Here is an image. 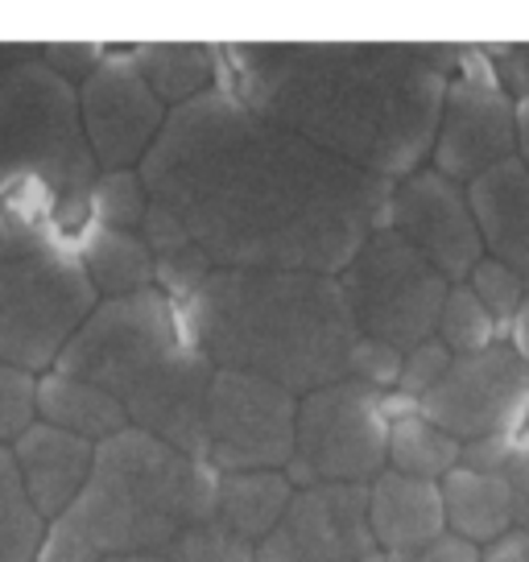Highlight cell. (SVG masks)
<instances>
[{
	"instance_id": "obj_40",
	"label": "cell",
	"mask_w": 529,
	"mask_h": 562,
	"mask_svg": "<svg viewBox=\"0 0 529 562\" xmlns=\"http://www.w3.org/2000/svg\"><path fill=\"white\" fill-rule=\"evenodd\" d=\"M513 128H517V154L513 158L529 170V95H513Z\"/></svg>"
},
{
	"instance_id": "obj_24",
	"label": "cell",
	"mask_w": 529,
	"mask_h": 562,
	"mask_svg": "<svg viewBox=\"0 0 529 562\" xmlns=\"http://www.w3.org/2000/svg\"><path fill=\"white\" fill-rule=\"evenodd\" d=\"M385 468L397 475L442 484V475H451L459 468V442L451 435H442L439 426H430L423 414H409V418L389 422Z\"/></svg>"
},
{
	"instance_id": "obj_13",
	"label": "cell",
	"mask_w": 529,
	"mask_h": 562,
	"mask_svg": "<svg viewBox=\"0 0 529 562\" xmlns=\"http://www.w3.org/2000/svg\"><path fill=\"white\" fill-rule=\"evenodd\" d=\"M385 228L402 236L447 285H463L468 273L484 261L476 220L459 182L435 175L430 166L397 178L389 187Z\"/></svg>"
},
{
	"instance_id": "obj_30",
	"label": "cell",
	"mask_w": 529,
	"mask_h": 562,
	"mask_svg": "<svg viewBox=\"0 0 529 562\" xmlns=\"http://www.w3.org/2000/svg\"><path fill=\"white\" fill-rule=\"evenodd\" d=\"M34 389H37V376L0 364V447H9L13 439H21L37 422Z\"/></svg>"
},
{
	"instance_id": "obj_29",
	"label": "cell",
	"mask_w": 529,
	"mask_h": 562,
	"mask_svg": "<svg viewBox=\"0 0 529 562\" xmlns=\"http://www.w3.org/2000/svg\"><path fill=\"white\" fill-rule=\"evenodd\" d=\"M463 285H468V290L476 294L480 306L496 318V327L509 335V323H513V315H517V302H521V273L509 269V265L493 261V257H484V261L468 273Z\"/></svg>"
},
{
	"instance_id": "obj_14",
	"label": "cell",
	"mask_w": 529,
	"mask_h": 562,
	"mask_svg": "<svg viewBox=\"0 0 529 562\" xmlns=\"http://www.w3.org/2000/svg\"><path fill=\"white\" fill-rule=\"evenodd\" d=\"M75 104L95 170H137L166 124V108L128 54L108 50L104 63L75 88Z\"/></svg>"
},
{
	"instance_id": "obj_19",
	"label": "cell",
	"mask_w": 529,
	"mask_h": 562,
	"mask_svg": "<svg viewBox=\"0 0 529 562\" xmlns=\"http://www.w3.org/2000/svg\"><path fill=\"white\" fill-rule=\"evenodd\" d=\"M34 414L37 422H46L54 430H67L75 439L100 447L104 439L128 430V418L124 409L104 389L88 385L79 376H67V372H42L34 389Z\"/></svg>"
},
{
	"instance_id": "obj_9",
	"label": "cell",
	"mask_w": 529,
	"mask_h": 562,
	"mask_svg": "<svg viewBox=\"0 0 529 562\" xmlns=\"http://www.w3.org/2000/svg\"><path fill=\"white\" fill-rule=\"evenodd\" d=\"M385 447L389 422L381 414V393L348 376L299 397L285 480L294 488L369 484L385 472Z\"/></svg>"
},
{
	"instance_id": "obj_25",
	"label": "cell",
	"mask_w": 529,
	"mask_h": 562,
	"mask_svg": "<svg viewBox=\"0 0 529 562\" xmlns=\"http://www.w3.org/2000/svg\"><path fill=\"white\" fill-rule=\"evenodd\" d=\"M46 521L25 501L9 447H0V562H34Z\"/></svg>"
},
{
	"instance_id": "obj_5",
	"label": "cell",
	"mask_w": 529,
	"mask_h": 562,
	"mask_svg": "<svg viewBox=\"0 0 529 562\" xmlns=\"http://www.w3.org/2000/svg\"><path fill=\"white\" fill-rule=\"evenodd\" d=\"M54 372L104 389L133 430L175 447L178 456H207L203 405L212 364L182 339L175 302L158 290L95 302L54 360Z\"/></svg>"
},
{
	"instance_id": "obj_10",
	"label": "cell",
	"mask_w": 529,
	"mask_h": 562,
	"mask_svg": "<svg viewBox=\"0 0 529 562\" xmlns=\"http://www.w3.org/2000/svg\"><path fill=\"white\" fill-rule=\"evenodd\" d=\"M299 397L248 372L212 369L203 405V463L228 472H285L294 456Z\"/></svg>"
},
{
	"instance_id": "obj_2",
	"label": "cell",
	"mask_w": 529,
	"mask_h": 562,
	"mask_svg": "<svg viewBox=\"0 0 529 562\" xmlns=\"http://www.w3.org/2000/svg\"><path fill=\"white\" fill-rule=\"evenodd\" d=\"M224 63V88L261 121L393 187L430 161L459 50L442 42H264L228 46Z\"/></svg>"
},
{
	"instance_id": "obj_27",
	"label": "cell",
	"mask_w": 529,
	"mask_h": 562,
	"mask_svg": "<svg viewBox=\"0 0 529 562\" xmlns=\"http://www.w3.org/2000/svg\"><path fill=\"white\" fill-rule=\"evenodd\" d=\"M145 207H149V191H145L137 170H100L95 182H91V194H88L91 224L137 232Z\"/></svg>"
},
{
	"instance_id": "obj_3",
	"label": "cell",
	"mask_w": 529,
	"mask_h": 562,
	"mask_svg": "<svg viewBox=\"0 0 529 562\" xmlns=\"http://www.w3.org/2000/svg\"><path fill=\"white\" fill-rule=\"evenodd\" d=\"M178 331L212 369L248 372L294 397L348 381L356 323L336 278L215 269L175 306Z\"/></svg>"
},
{
	"instance_id": "obj_38",
	"label": "cell",
	"mask_w": 529,
	"mask_h": 562,
	"mask_svg": "<svg viewBox=\"0 0 529 562\" xmlns=\"http://www.w3.org/2000/svg\"><path fill=\"white\" fill-rule=\"evenodd\" d=\"M509 348L529 369V269L521 273V302H517V315L509 323Z\"/></svg>"
},
{
	"instance_id": "obj_28",
	"label": "cell",
	"mask_w": 529,
	"mask_h": 562,
	"mask_svg": "<svg viewBox=\"0 0 529 562\" xmlns=\"http://www.w3.org/2000/svg\"><path fill=\"white\" fill-rule=\"evenodd\" d=\"M252 550L257 546L236 538L212 513V517H203L178 533V542L166 550V562H252Z\"/></svg>"
},
{
	"instance_id": "obj_42",
	"label": "cell",
	"mask_w": 529,
	"mask_h": 562,
	"mask_svg": "<svg viewBox=\"0 0 529 562\" xmlns=\"http://www.w3.org/2000/svg\"><path fill=\"white\" fill-rule=\"evenodd\" d=\"M364 562H385V559H381V554H372V559H364Z\"/></svg>"
},
{
	"instance_id": "obj_1",
	"label": "cell",
	"mask_w": 529,
	"mask_h": 562,
	"mask_svg": "<svg viewBox=\"0 0 529 562\" xmlns=\"http://www.w3.org/2000/svg\"><path fill=\"white\" fill-rule=\"evenodd\" d=\"M137 175L215 269L339 278L385 228L389 182L261 121L224 83L166 112Z\"/></svg>"
},
{
	"instance_id": "obj_20",
	"label": "cell",
	"mask_w": 529,
	"mask_h": 562,
	"mask_svg": "<svg viewBox=\"0 0 529 562\" xmlns=\"http://www.w3.org/2000/svg\"><path fill=\"white\" fill-rule=\"evenodd\" d=\"M442 521L451 529V538L476 546H493L496 538H505L513 529V501L505 475L496 472H468L455 468L451 475H442Z\"/></svg>"
},
{
	"instance_id": "obj_33",
	"label": "cell",
	"mask_w": 529,
	"mask_h": 562,
	"mask_svg": "<svg viewBox=\"0 0 529 562\" xmlns=\"http://www.w3.org/2000/svg\"><path fill=\"white\" fill-rule=\"evenodd\" d=\"M104 54L108 50L95 46V42H50V46L37 50V63L50 70V75H58L63 83L79 88L91 70L104 63Z\"/></svg>"
},
{
	"instance_id": "obj_7",
	"label": "cell",
	"mask_w": 529,
	"mask_h": 562,
	"mask_svg": "<svg viewBox=\"0 0 529 562\" xmlns=\"http://www.w3.org/2000/svg\"><path fill=\"white\" fill-rule=\"evenodd\" d=\"M95 302L100 294L91 290L75 245H50L0 265V364L30 376L50 372Z\"/></svg>"
},
{
	"instance_id": "obj_15",
	"label": "cell",
	"mask_w": 529,
	"mask_h": 562,
	"mask_svg": "<svg viewBox=\"0 0 529 562\" xmlns=\"http://www.w3.org/2000/svg\"><path fill=\"white\" fill-rule=\"evenodd\" d=\"M376 554L364 484L294 488L282 521L264 533L252 562H364Z\"/></svg>"
},
{
	"instance_id": "obj_16",
	"label": "cell",
	"mask_w": 529,
	"mask_h": 562,
	"mask_svg": "<svg viewBox=\"0 0 529 562\" xmlns=\"http://www.w3.org/2000/svg\"><path fill=\"white\" fill-rule=\"evenodd\" d=\"M91 456H95L91 442L54 430L46 422H34L21 439L9 442V459L18 468L25 501L34 505L42 521H54L79 496L91 472Z\"/></svg>"
},
{
	"instance_id": "obj_23",
	"label": "cell",
	"mask_w": 529,
	"mask_h": 562,
	"mask_svg": "<svg viewBox=\"0 0 529 562\" xmlns=\"http://www.w3.org/2000/svg\"><path fill=\"white\" fill-rule=\"evenodd\" d=\"M290 496L294 484L285 480V472H228L215 480V517L236 538L257 546L282 521Z\"/></svg>"
},
{
	"instance_id": "obj_11",
	"label": "cell",
	"mask_w": 529,
	"mask_h": 562,
	"mask_svg": "<svg viewBox=\"0 0 529 562\" xmlns=\"http://www.w3.org/2000/svg\"><path fill=\"white\" fill-rule=\"evenodd\" d=\"M517 154L513 95L500 83L493 58L480 50H459L455 75L439 108V128L430 145V170L468 187Z\"/></svg>"
},
{
	"instance_id": "obj_35",
	"label": "cell",
	"mask_w": 529,
	"mask_h": 562,
	"mask_svg": "<svg viewBox=\"0 0 529 562\" xmlns=\"http://www.w3.org/2000/svg\"><path fill=\"white\" fill-rule=\"evenodd\" d=\"M505 484H509V501H513V529L529 533V435L521 439V447L513 451L509 468H505Z\"/></svg>"
},
{
	"instance_id": "obj_17",
	"label": "cell",
	"mask_w": 529,
	"mask_h": 562,
	"mask_svg": "<svg viewBox=\"0 0 529 562\" xmlns=\"http://www.w3.org/2000/svg\"><path fill=\"white\" fill-rule=\"evenodd\" d=\"M364 488H369V533L381 559L418 554V550H426V546L439 542L447 533L439 484L397 475L385 468Z\"/></svg>"
},
{
	"instance_id": "obj_22",
	"label": "cell",
	"mask_w": 529,
	"mask_h": 562,
	"mask_svg": "<svg viewBox=\"0 0 529 562\" xmlns=\"http://www.w3.org/2000/svg\"><path fill=\"white\" fill-rule=\"evenodd\" d=\"M128 58L142 70V79L166 112L191 104L203 91L220 88V54L212 46H199V42H154V46L128 50Z\"/></svg>"
},
{
	"instance_id": "obj_6",
	"label": "cell",
	"mask_w": 529,
	"mask_h": 562,
	"mask_svg": "<svg viewBox=\"0 0 529 562\" xmlns=\"http://www.w3.org/2000/svg\"><path fill=\"white\" fill-rule=\"evenodd\" d=\"M95 175L71 83L37 58L0 70V203L30 191L50 194L54 228L71 240L91 224Z\"/></svg>"
},
{
	"instance_id": "obj_34",
	"label": "cell",
	"mask_w": 529,
	"mask_h": 562,
	"mask_svg": "<svg viewBox=\"0 0 529 562\" xmlns=\"http://www.w3.org/2000/svg\"><path fill=\"white\" fill-rule=\"evenodd\" d=\"M526 426H521V430H500V435H484V439L459 442V468H468V472H488V475L505 472L513 451H517L521 439H526Z\"/></svg>"
},
{
	"instance_id": "obj_18",
	"label": "cell",
	"mask_w": 529,
	"mask_h": 562,
	"mask_svg": "<svg viewBox=\"0 0 529 562\" xmlns=\"http://www.w3.org/2000/svg\"><path fill=\"white\" fill-rule=\"evenodd\" d=\"M468 211L476 220L484 257L509 265L517 273L529 269V170L517 158L500 161L493 170L472 178Z\"/></svg>"
},
{
	"instance_id": "obj_4",
	"label": "cell",
	"mask_w": 529,
	"mask_h": 562,
	"mask_svg": "<svg viewBox=\"0 0 529 562\" xmlns=\"http://www.w3.org/2000/svg\"><path fill=\"white\" fill-rule=\"evenodd\" d=\"M215 480L220 472L203 459L178 456L128 426L95 447L83 488L46 521L34 562L166 559L182 529L215 513Z\"/></svg>"
},
{
	"instance_id": "obj_41",
	"label": "cell",
	"mask_w": 529,
	"mask_h": 562,
	"mask_svg": "<svg viewBox=\"0 0 529 562\" xmlns=\"http://www.w3.org/2000/svg\"><path fill=\"white\" fill-rule=\"evenodd\" d=\"M104 562H166V559H154V554H133V559H104Z\"/></svg>"
},
{
	"instance_id": "obj_8",
	"label": "cell",
	"mask_w": 529,
	"mask_h": 562,
	"mask_svg": "<svg viewBox=\"0 0 529 562\" xmlns=\"http://www.w3.org/2000/svg\"><path fill=\"white\" fill-rule=\"evenodd\" d=\"M336 281L344 290L356 335L381 339L397 351H409L426 339H435L447 281L402 236L376 228L352 261L344 265V273Z\"/></svg>"
},
{
	"instance_id": "obj_26",
	"label": "cell",
	"mask_w": 529,
	"mask_h": 562,
	"mask_svg": "<svg viewBox=\"0 0 529 562\" xmlns=\"http://www.w3.org/2000/svg\"><path fill=\"white\" fill-rule=\"evenodd\" d=\"M435 339L451 356H476V351L493 348V344H505V331L496 327V318L480 306L468 285H447L439 323H435Z\"/></svg>"
},
{
	"instance_id": "obj_21",
	"label": "cell",
	"mask_w": 529,
	"mask_h": 562,
	"mask_svg": "<svg viewBox=\"0 0 529 562\" xmlns=\"http://www.w3.org/2000/svg\"><path fill=\"white\" fill-rule=\"evenodd\" d=\"M75 257L83 265L100 302L154 290V257H149V248L142 245L137 232L88 224L75 240Z\"/></svg>"
},
{
	"instance_id": "obj_39",
	"label": "cell",
	"mask_w": 529,
	"mask_h": 562,
	"mask_svg": "<svg viewBox=\"0 0 529 562\" xmlns=\"http://www.w3.org/2000/svg\"><path fill=\"white\" fill-rule=\"evenodd\" d=\"M480 562H529V533L509 529L505 538H496L493 546L480 550Z\"/></svg>"
},
{
	"instance_id": "obj_37",
	"label": "cell",
	"mask_w": 529,
	"mask_h": 562,
	"mask_svg": "<svg viewBox=\"0 0 529 562\" xmlns=\"http://www.w3.org/2000/svg\"><path fill=\"white\" fill-rule=\"evenodd\" d=\"M493 67L513 95H529V46H505L493 58Z\"/></svg>"
},
{
	"instance_id": "obj_31",
	"label": "cell",
	"mask_w": 529,
	"mask_h": 562,
	"mask_svg": "<svg viewBox=\"0 0 529 562\" xmlns=\"http://www.w3.org/2000/svg\"><path fill=\"white\" fill-rule=\"evenodd\" d=\"M348 376L360 381V385L376 389V393H389V389H397V376H402V351L381 344V339H364L360 335L352 348Z\"/></svg>"
},
{
	"instance_id": "obj_36",
	"label": "cell",
	"mask_w": 529,
	"mask_h": 562,
	"mask_svg": "<svg viewBox=\"0 0 529 562\" xmlns=\"http://www.w3.org/2000/svg\"><path fill=\"white\" fill-rule=\"evenodd\" d=\"M385 562H480V550L451 538V533H442L439 542H430L418 554H397V559H385Z\"/></svg>"
},
{
	"instance_id": "obj_32",
	"label": "cell",
	"mask_w": 529,
	"mask_h": 562,
	"mask_svg": "<svg viewBox=\"0 0 529 562\" xmlns=\"http://www.w3.org/2000/svg\"><path fill=\"white\" fill-rule=\"evenodd\" d=\"M451 351L442 348L439 339H426V344H418V348L402 351V376H397V393H406V397H423V393H430V389L439 385V376L447 369H451Z\"/></svg>"
},
{
	"instance_id": "obj_12",
	"label": "cell",
	"mask_w": 529,
	"mask_h": 562,
	"mask_svg": "<svg viewBox=\"0 0 529 562\" xmlns=\"http://www.w3.org/2000/svg\"><path fill=\"white\" fill-rule=\"evenodd\" d=\"M418 414L455 442H472L529 422V369L509 344L455 356L439 385L418 397Z\"/></svg>"
}]
</instances>
